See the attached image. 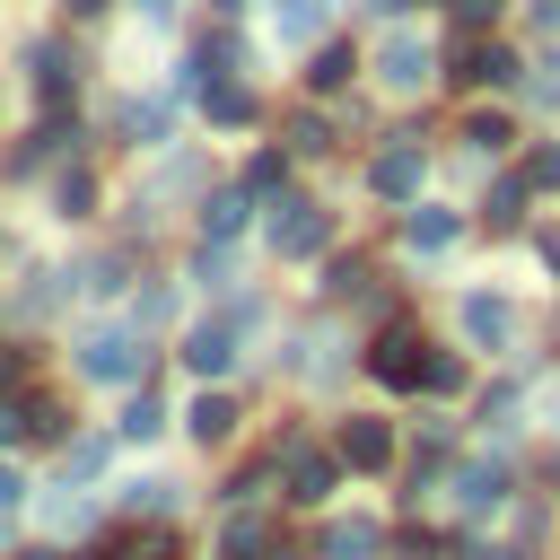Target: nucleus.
Returning a JSON list of instances; mask_svg holds the SVG:
<instances>
[{"mask_svg": "<svg viewBox=\"0 0 560 560\" xmlns=\"http://www.w3.org/2000/svg\"><path fill=\"white\" fill-rule=\"evenodd\" d=\"M26 368H35L26 350H0V385H26Z\"/></svg>", "mask_w": 560, "mask_h": 560, "instance_id": "nucleus-43", "label": "nucleus"}, {"mask_svg": "<svg viewBox=\"0 0 560 560\" xmlns=\"http://www.w3.org/2000/svg\"><path fill=\"white\" fill-rule=\"evenodd\" d=\"M394 236H402V254H411V262H446V254L472 236V219H464L455 201H429V192H420V201L394 219Z\"/></svg>", "mask_w": 560, "mask_h": 560, "instance_id": "nucleus-11", "label": "nucleus"}, {"mask_svg": "<svg viewBox=\"0 0 560 560\" xmlns=\"http://www.w3.org/2000/svg\"><path fill=\"white\" fill-rule=\"evenodd\" d=\"M166 122H175V96H131V105H122V140H131V149H158Z\"/></svg>", "mask_w": 560, "mask_h": 560, "instance_id": "nucleus-27", "label": "nucleus"}, {"mask_svg": "<svg viewBox=\"0 0 560 560\" xmlns=\"http://www.w3.org/2000/svg\"><path fill=\"white\" fill-rule=\"evenodd\" d=\"M219 560H289V542L271 534L262 508H228V525H219Z\"/></svg>", "mask_w": 560, "mask_h": 560, "instance_id": "nucleus-19", "label": "nucleus"}, {"mask_svg": "<svg viewBox=\"0 0 560 560\" xmlns=\"http://www.w3.org/2000/svg\"><path fill=\"white\" fill-rule=\"evenodd\" d=\"M516 402H525V385H516V376H499V385L472 402V420H481V429H508V420H516Z\"/></svg>", "mask_w": 560, "mask_h": 560, "instance_id": "nucleus-35", "label": "nucleus"}, {"mask_svg": "<svg viewBox=\"0 0 560 560\" xmlns=\"http://www.w3.org/2000/svg\"><path fill=\"white\" fill-rule=\"evenodd\" d=\"M88 560H184V542H175V525H166V516H149V525L131 516V525H122V534H105Z\"/></svg>", "mask_w": 560, "mask_h": 560, "instance_id": "nucleus-20", "label": "nucleus"}, {"mask_svg": "<svg viewBox=\"0 0 560 560\" xmlns=\"http://www.w3.org/2000/svg\"><path fill=\"white\" fill-rule=\"evenodd\" d=\"M481 228H490V236H525V228H534V184H525L516 166L481 192Z\"/></svg>", "mask_w": 560, "mask_h": 560, "instance_id": "nucleus-21", "label": "nucleus"}, {"mask_svg": "<svg viewBox=\"0 0 560 560\" xmlns=\"http://www.w3.org/2000/svg\"><path fill=\"white\" fill-rule=\"evenodd\" d=\"M551 429H560V394H551Z\"/></svg>", "mask_w": 560, "mask_h": 560, "instance_id": "nucleus-49", "label": "nucleus"}, {"mask_svg": "<svg viewBox=\"0 0 560 560\" xmlns=\"http://www.w3.org/2000/svg\"><path fill=\"white\" fill-rule=\"evenodd\" d=\"M368 192H376L385 210H411V201L429 192V131H385V140L368 149Z\"/></svg>", "mask_w": 560, "mask_h": 560, "instance_id": "nucleus-7", "label": "nucleus"}, {"mask_svg": "<svg viewBox=\"0 0 560 560\" xmlns=\"http://www.w3.org/2000/svg\"><path fill=\"white\" fill-rule=\"evenodd\" d=\"M455 341L481 350V359H516V350H525V298L499 289V280H472V289L455 298Z\"/></svg>", "mask_w": 560, "mask_h": 560, "instance_id": "nucleus-2", "label": "nucleus"}, {"mask_svg": "<svg viewBox=\"0 0 560 560\" xmlns=\"http://www.w3.org/2000/svg\"><path fill=\"white\" fill-rule=\"evenodd\" d=\"M359 70H368V52H359L350 35H324V44H306V70H298V88H306V96H341Z\"/></svg>", "mask_w": 560, "mask_h": 560, "instance_id": "nucleus-15", "label": "nucleus"}, {"mask_svg": "<svg viewBox=\"0 0 560 560\" xmlns=\"http://www.w3.org/2000/svg\"><path fill=\"white\" fill-rule=\"evenodd\" d=\"M508 525H516V542H525V551H542V542H551V490H542V499H525Z\"/></svg>", "mask_w": 560, "mask_h": 560, "instance_id": "nucleus-38", "label": "nucleus"}, {"mask_svg": "<svg viewBox=\"0 0 560 560\" xmlns=\"http://www.w3.org/2000/svg\"><path fill=\"white\" fill-rule=\"evenodd\" d=\"M184 499V481H131V516H166Z\"/></svg>", "mask_w": 560, "mask_h": 560, "instance_id": "nucleus-39", "label": "nucleus"}, {"mask_svg": "<svg viewBox=\"0 0 560 560\" xmlns=\"http://www.w3.org/2000/svg\"><path fill=\"white\" fill-rule=\"evenodd\" d=\"M131 9H140V18H149V26H166V18H175V9H184V0H131Z\"/></svg>", "mask_w": 560, "mask_h": 560, "instance_id": "nucleus-45", "label": "nucleus"}, {"mask_svg": "<svg viewBox=\"0 0 560 560\" xmlns=\"http://www.w3.org/2000/svg\"><path fill=\"white\" fill-rule=\"evenodd\" d=\"M245 219H254V192H245V184L201 192V245H236V236H245Z\"/></svg>", "mask_w": 560, "mask_h": 560, "instance_id": "nucleus-23", "label": "nucleus"}, {"mask_svg": "<svg viewBox=\"0 0 560 560\" xmlns=\"http://www.w3.org/2000/svg\"><path fill=\"white\" fill-rule=\"evenodd\" d=\"M385 551H394V534H385V516H368V508L315 525V560H385Z\"/></svg>", "mask_w": 560, "mask_h": 560, "instance_id": "nucleus-14", "label": "nucleus"}, {"mask_svg": "<svg viewBox=\"0 0 560 560\" xmlns=\"http://www.w3.org/2000/svg\"><path fill=\"white\" fill-rule=\"evenodd\" d=\"M210 9H219V18H236V9H245V0H210Z\"/></svg>", "mask_w": 560, "mask_h": 560, "instance_id": "nucleus-47", "label": "nucleus"}, {"mask_svg": "<svg viewBox=\"0 0 560 560\" xmlns=\"http://www.w3.org/2000/svg\"><path fill=\"white\" fill-rule=\"evenodd\" d=\"M184 429H192V446H228V438L245 429V402H236L228 385H201V394L184 402Z\"/></svg>", "mask_w": 560, "mask_h": 560, "instance_id": "nucleus-18", "label": "nucleus"}, {"mask_svg": "<svg viewBox=\"0 0 560 560\" xmlns=\"http://www.w3.org/2000/svg\"><path fill=\"white\" fill-rule=\"evenodd\" d=\"M52 201H61V219H88V210H96V175H88V166H70V175L52 184Z\"/></svg>", "mask_w": 560, "mask_h": 560, "instance_id": "nucleus-37", "label": "nucleus"}, {"mask_svg": "<svg viewBox=\"0 0 560 560\" xmlns=\"http://www.w3.org/2000/svg\"><path fill=\"white\" fill-rule=\"evenodd\" d=\"M455 542L464 534H446V525H394V551L385 560H455Z\"/></svg>", "mask_w": 560, "mask_h": 560, "instance_id": "nucleus-29", "label": "nucleus"}, {"mask_svg": "<svg viewBox=\"0 0 560 560\" xmlns=\"http://www.w3.org/2000/svg\"><path fill=\"white\" fill-rule=\"evenodd\" d=\"M420 368H429V332L411 315H385L368 332V350H359V376L385 385V394H420Z\"/></svg>", "mask_w": 560, "mask_h": 560, "instance_id": "nucleus-6", "label": "nucleus"}, {"mask_svg": "<svg viewBox=\"0 0 560 560\" xmlns=\"http://www.w3.org/2000/svg\"><path fill=\"white\" fill-rule=\"evenodd\" d=\"M525 236H534V262H542V271H551V280H560V219H534V228H525Z\"/></svg>", "mask_w": 560, "mask_h": 560, "instance_id": "nucleus-40", "label": "nucleus"}, {"mask_svg": "<svg viewBox=\"0 0 560 560\" xmlns=\"http://www.w3.org/2000/svg\"><path fill=\"white\" fill-rule=\"evenodd\" d=\"M70 140H79V122H61V105H52V114H44V122L9 149V175H35V166H44V158H61Z\"/></svg>", "mask_w": 560, "mask_h": 560, "instance_id": "nucleus-24", "label": "nucleus"}, {"mask_svg": "<svg viewBox=\"0 0 560 560\" xmlns=\"http://www.w3.org/2000/svg\"><path fill=\"white\" fill-rule=\"evenodd\" d=\"M455 560H542V551H525V542H455Z\"/></svg>", "mask_w": 560, "mask_h": 560, "instance_id": "nucleus-41", "label": "nucleus"}, {"mask_svg": "<svg viewBox=\"0 0 560 560\" xmlns=\"http://www.w3.org/2000/svg\"><path fill=\"white\" fill-rule=\"evenodd\" d=\"M280 368H289V376H306V385H332V376H341L350 359H341V341H332V332L315 324V332H289V350H280Z\"/></svg>", "mask_w": 560, "mask_h": 560, "instance_id": "nucleus-22", "label": "nucleus"}, {"mask_svg": "<svg viewBox=\"0 0 560 560\" xmlns=\"http://www.w3.org/2000/svg\"><path fill=\"white\" fill-rule=\"evenodd\" d=\"M18 499H26V481H18V472H9V464H0V516H9V508H18Z\"/></svg>", "mask_w": 560, "mask_h": 560, "instance_id": "nucleus-44", "label": "nucleus"}, {"mask_svg": "<svg viewBox=\"0 0 560 560\" xmlns=\"http://www.w3.org/2000/svg\"><path fill=\"white\" fill-rule=\"evenodd\" d=\"M79 376H96V385H149V341L131 324H96L79 341Z\"/></svg>", "mask_w": 560, "mask_h": 560, "instance_id": "nucleus-12", "label": "nucleus"}, {"mask_svg": "<svg viewBox=\"0 0 560 560\" xmlns=\"http://www.w3.org/2000/svg\"><path fill=\"white\" fill-rule=\"evenodd\" d=\"M446 9V35H499L508 26V0H438Z\"/></svg>", "mask_w": 560, "mask_h": 560, "instance_id": "nucleus-33", "label": "nucleus"}, {"mask_svg": "<svg viewBox=\"0 0 560 560\" xmlns=\"http://www.w3.org/2000/svg\"><path fill=\"white\" fill-rule=\"evenodd\" d=\"M438 61H446V44H438L429 26H402V18L368 44V79H376L385 96H420V88H438Z\"/></svg>", "mask_w": 560, "mask_h": 560, "instance_id": "nucleus-3", "label": "nucleus"}, {"mask_svg": "<svg viewBox=\"0 0 560 560\" xmlns=\"http://www.w3.org/2000/svg\"><path fill=\"white\" fill-rule=\"evenodd\" d=\"M438 88L446 96H525V52L508 35H446V61H438Z\"/></svg>", "mask_w": 560, "mask_h": 560, "instance_id": "nucleus-1", "label": "nucleus"}, {"mask_svg": "<svg viewBox=\"0 0 560 560\" xmlns=\"http://www.w3.org/2000/svg\"><path fill=\"white\" fill-rule=\"evenodd\" d=\"M18 429H26V438H35V446H61V438H70V411H61V402H52V394H35V402H26V411H18Z\"/></svg>", "mask_w": 560, "mask_h": 560, "instance_id": "nucleus-34", "label": "nucleus"}, {"mask_svg": "<svg viewBox=\"0 0 560 560\" xmlns=\"http://www.w3.org/2000/svg\"><path fill=\"white\" fill-rule=\"evenodd\" d=\"M516 140H525V114H516L508 96H499V105H464V114H455V149H464V158H481V166H490V158H508Z\"/></svg>", "mask_w": 560, "mask_h": 560, "instance_id": "nucleus-13", "label": "nucleus"}, {"mask_svg": "<svg viewBox=\"0 0 560 560\" xmlns=\"http://www.w3.org/2000/svg\"><path fill=\"white\" fill-rule=\"evenodd\" d=\"M18 560H61V551H18Z\"/></svg>", "mask_w": 560, "mask_h": 560, "instance_id": "nucleus-48", "label": "nucleus"}, {"mask_svg": "<svg viewBox=\"0 0 560 560\" xmlns=\"http://www.w3.org/2000/svg\"><path fill=\"white\" fill-rule=\"evenodd\" d=\"M236 184H245V192H254V201H280V192H289V149H254V158H245V175H236Z\"/></svg>", "mask_w": 560, "mask_h": 560, "instance_id": "nucleus-31", "label": "nucleus"}, {"mask_svg": "<svg viewBox=\"0 0 560 560\" xmlns=\"http://www.w3.org/2000/svg\"><path fill=\"white\" fill-rule=\"evenodd\" d=\"M96 464H105V438H79V446H70V472H79V481H88V472H96Z\"/></svg>", "mask_w": 560, "mask_h": 560, "instance_id": "nucleus-42", "label": "nucleus"}, {"mask_svg": "<svg viewBox=\"0 0 560 560\" xmlns=\"http://www.w3.org/2000/svg\"><path fill=\"white\" fill-rule=\"evenodd\" d=\"M26 70H35V96H44V105H70V96H79V79H88V61H79L61 35L26 44Z\"/></svg>", "mask_w": 560, "mask_h": 560, "instance_id": "nucleus-16", "label": "nucleus"}, {"mask_svg": "<svg viewBox=\"0 0 560 560\" xmlns=\"http://www.w3.org/2000/svg\"><path fill=\"white\" fill-rule=\"evenodd\" d=\"M271 26H280V44H324V26H332V0H271Z\"/></svg>", "mask_w": 560, "mask_h": 560, "instance_id": "nucleus-25", "label": "nucleus"}, {"mask_svg": "<svg viewBox=\"0 0 560 560\" xmlns=\"http://www.w3.org/2000/svg\"><path fill=\"white\" fill-rule=\"evenodd\" d=\"M262 245H271L280 262H315V254H332V210H324L315 192H280V201L262 210Z\"/></svg>", "mask_w": 560, "mask_h": 560, "instance_id": "nucleus-9", "label": "nucleus"}, {"mask_svg": "<svg viewBox=\"0 0 560 560\" xmlns=\"http://www.w3.org/2000/svg\"><path fill=\"white\" fill-rule=\"evenodd\" d=\"M525 114H560V52L525 70Z\"/></svg>", "mask_w": 560, "mask_h": 560, "instance_id": "nucleus-36", "label": "nucleus"}, {"mask_svg": "<svg viewBox=\"0 0 560 560\" xmlns=\"http://www.w3.org/2000/svg\"><path fill=\"white\" fill-rule=\"evenodd\" d=\"M420 394H438V402H464V394H472V359H464V350H438V341H429Z\"/></svg>", "mask_w": 560, "mask_h": 560, "instance_id": "nucleus-26", "label": "nucleus"}, {"mask_svg": "<svg viewBox=\"0 0 560 560\" xmlns=\"http://www.w3.org/2000/svg\"><path fill=\"white\" fill-rule=\"evenodd\" d=\"M166 429V402L149 394V385H131V402H122V420H114V438H131V446H149Z\"/></svg>", "mask_w": 560, "mask_h": 560, "instance_id": "nucleus-32", "label": "nucleus"}, {"mask_svg": "<svg viewBox=\"0 0 560 560\" xmlns=\"http://www.w3.org/2000/svg\"><path fill=\"white\" fill-rule=\"evenodd\" d=\"M516 481H525V472H516V446L499 438V446H481V455H464V464L446 472V499H455L464 525H481V516H499V508L516 499Z\"/></svg>", "mask_w": 560, "mask_h": 560, "instance_id": "nucleus-5", "label": "nucleus"}, {"mask_svg": "<svg viewBox=\"0 0 560 560\" xmlns=\"http://www.w3.org/2000/svg\"><path fill=\"white\" fill-rule=\"evenodd\" d=\"M271 455H280V481H289V508H332V490L350 481V464L332 455V446H306V429H280L271 438Z\"/></svg>", "mask_w": 560, "mask_h": 560, "instance_id": "nucleus-8", "label": "nucleus"}, {"mask_svg": "<svg viewBox=\"0 0 560 560\" xmlns=\"http://www.w3.org/2000/svg\"><path fill=\"white\" fill-rule=\"evenodd\" d=\"M280 149H289V158H332V122L315 114V96H306V105L280 122Z\"/></svg>", "mask_w": 560, "mask_h": 560, "instance_id": "nucleus-28", "label": "nucleus"}, {"mask_svg": "<svg viewBox=\"0 0 560 560\" xmlns=\"http://www.w3.org/2000/svg\"><path fill=\"white\" fill-rule=\"evenodd\" d=\"M201 122L210 131H254L262 122V88L254 79H210L201 88Z\"/></svg>", "mask_w": 560, "mask_h": 560, "instance_id": "nucleus-17", "label": "nucleus"}, {"mask_svg": "<svg viewBox=\"0 0 560 560\" xmlns=\"http://www.w3.org/2000/svg\"><path fill=\"white\" fill-rule=\"evenodd\" d=\"M516 175L534 184V201H551V192H560V140H534V131H525V149H516Z\"/></svg>", "mask_w": 560, "mask_h": 560, "instance_id": "nucleus-30", "label": "nucleus"}, {"mask_svg": "<svg viewBox=\"0 0 560 560\" xmlns=\"http://www.w3.org/2000/svg\"><path fill=\"white\" fill-rule=\"evenodd\" d=\"M245 332H262V298H228L219 315H201V324L184 332V350H175V359H184L201 385H219V376L245 359Z\"/></svg>", "mask_w": 560, "mask_h": 560, "instance_id": "nucleus-4", "label": "nucleus"}, {"mask_svg": "<svg viewBox=\"0 0 560 560\" xmlns=\"http://www.w3.org/2000/svg\"><path fill=\"white\" fill-rule=\"evenodd\" d=\"M105 9H114V0H70V18H105Z\"/></svg>", "mask_w": 560, "mask_h": 560, "instance_id": "nucleus-46", "label": "nucleus"}, {"mask_svg": "<svg viewBox=\"0 0 560 560\" xmlns=\"http://www.w3.org/2000/svg\"><path fill=\"white\" fill-rule=\"evenodd\" d=\"M332 455H341L359 481H385V472L402 464V429H394L385 411H341V420H332Z\"/></svg>", "mask_w": 560, "mask_h": 560, "instance_id": "nucleus-10", "label": "nucleus"}]
</instances>
